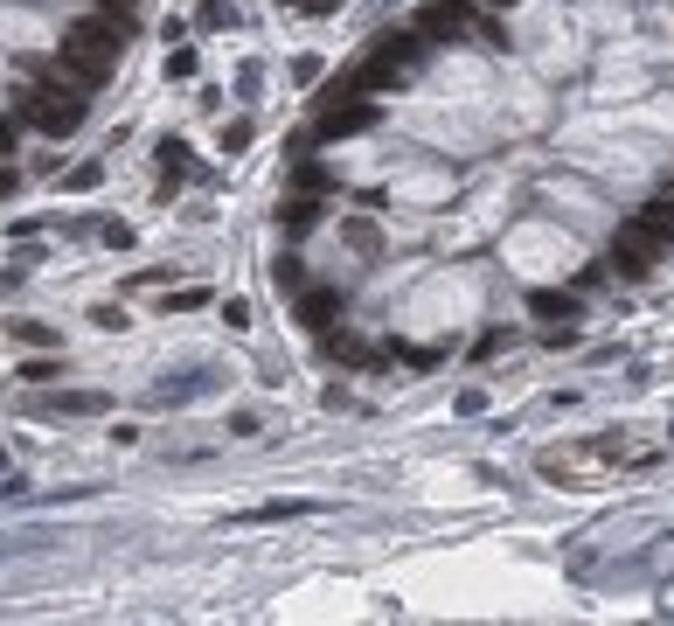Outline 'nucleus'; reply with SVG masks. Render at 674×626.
<instances>
[{
    "label": "nucleus",
    "mask_w": 674,
    "mask_h": 626,
    "mask_svg": "<svg viewBox=\"0 0 674 626\" xmlns=\"http://www.w3.org/2000/svg\"><path fill=\"white\" fill-rule=\"evenodd\" d=\"M119 56H126L119 21H112V14H84V21H70L63 42H56V77H70L77 91H105L112 70H119Z\"/></svg>",
    "instance_id": "1"
},
{
    "label": "nucleus",
    "mask_w": 674,
    "mask_h": 626,
    "mask_svg": "<svg viewBox=\"0 0 674 626\" xmlns=\"http://www.w3.org/2000/svg\"><path fill=\"white\" fill-rule=\"evenodd\" d=\"M91 91H77L70 77H56V63H42L28 84H14V119L28 126V133H42V140H70L77 126H84V105Z\"/></svg>",
    "instance_id": "2"
},
{
    "label": "nucleus",
    "mask_w": 674,
    "mask_h": 626,
    "mask_svg": "<svg viewBox=\"0 0 674 626\" xmlns=\"http://www.w3.org/2000/svg\"><path fill=\"white\" fill-rule=\"evenodd\" d=\"M376 119H383V105H376V98L327 91V98H320V112H313V133H320V140H355V133H369Z\"/></svg>",
    "instance_id": "3"
},
{
    "label": "nucleus",
    "mask_w": 674,
    "mask_h": 626,
    "mask_svg": "<svg viewBox=\"0 0 674 626\" xmlns=\"http://www.w3.org/2000/svg\"><path fill=\"white\" fill-rule=\"evenodd\" d=\"M605 265H612L619 279H654V272L668 265V251H661V244H647L640 230H626V223H619V230H612V251H605Z\"/></svg>",
    "instance_id": "4"
},
{
    "label": "nucleus",
    "mask_w": 674,
    "mask_h": 626,
    "mask_svg": "<svg viewBox=\"0 0 674 626\" xmlns=\"http://www.w3.org/2000/svg\"><path fill=\"white\" fill-rule=\"evenodd\" d=\"M410 28H417L424 42H459V35L473 28V0H424Z\"/></svg>",
    "instance_id": "5"
},
{
    "label": "nucleus",
    "mask_w": 674,
    "mask_h": 626,
    "mask_svg": "<svg viewBox=\"0 0 674 626\" xmlns=\"http://www.w3.org/2000/svg\"><path fill=\"white\" fill-rule=\"evenodd\" d=\"M292 320L313 327V334H320V327H341V320H348V293H341V286H299V293H292Z\"/></svg>",
    "instance_id": "6"
},
{
    "label": "nucleus",
    "mask_w": 674,
    "mask_h": 626,
    "mask_svg": "<svg viewBox=\"0 0 674 626\" xmlns=\"http://www.w3.org/2000/svg\"><path fill=\"white\" fill-rule=\"evenodd\" d=\"M35 411L42 418H105L112 397L105 390H49V397H35Z\"/></svg>",
    "instance_id": "7"
},
{
    "label": "nucleus",
    "mask_w": 674,
    "mask_h": 626,
    "mask_svg": "<svg viewBox=\"0 0 674 626\" xmlns=\"http://www.w3.org/2000/svg\"><path fill=\"white\" fill-rule=\"evenodd\" d=\"M320 355L341 362V369H376V362H390V348H362V341L341 334V327H320Z\"/></svg>",
    "instance_id": "8"
},
{
    "label": "nucleus",
    "mask_w": 674,
    "mask_h": 626,
    "mask_svg": "<svg viewBox=\"0 0 674 626\" xmlns=\"http://www.w3.org/2000/svg\"><path fill=\"white\" fill-rule=\"evenodd\" d=\"M327 209H334L327 195H285V202H278V230H285V237H306V230L327 223Z\"/></svg>",
    "instance_id": "9"
},
{
    "label": "nucleus",
    "mask_w": 674,
    "mask_h": 626,
    "mask_svg": "<svg viewBox=\"0 0 674 626\" xmlns=\"http://www.w3.org/2000/svg\"><path fill=\"white\" fill-rule=\"evenodd\" d=\"M424 49H431V42H424L417 28H383V35L369 42V56H383V63H404V70H417V63H424Z\"/></svg>",
    "instance_id": "10"
},
{
    "label": "nucleus",
    "mask_w": 674,
    "mask_h": 626,
    "mask_svg": "<svg viewBox=\"0 0 674 626\" xmlns=\"http://www.w3.org/2000/svg\"><path fill=\"white\" fill-rule=\"evenodd\" d=\"M626 230H640L647 244H661V251H674V195H661V202H647V209H633V216H626Z\"/></svg>",
    "instance_id": "11"
},
{
    "label": "nucleus",
    "mask_w": 674,
    "mask_h": 626,
    "mask_svg": "<svg viewBox=\"0 0 674 626\" xmlns=\"http://www.w3.org/2000/svg\"><path fill=\"white\" fill-rule=\"evenodd\" d=\"M529 313L556 327V320H584V300H577V293H549V286H536V293H529Z\"/></svg>",
    "instance_id": "12"
},
{
    "label": "nucleus",
    "mask_w": 674,
    "mask_h": 626,
    "mask_svg": "<svg viewBox=\"0 0 674 626\" xmlns=\"http://www.w3.org/2000/svg\"><path fill=\"white\" fill-rule=\"evenodd\" d=\"M14 376H21V383H28V390H49V383H56V376H63V348H56V355H28V362H21V369H14Z\"/></svg>",
    "instance_id": "13"
},
{
    "label": "nucleus",
    "mask_w": 674,
    "mask_h": 626,
    "mask_svg": "<svg viewBox=\"0 0 674 626\" xmlns=\"http://www.w3.org/2000/svg\"><path fill=\"white\" fill-rule=\"evenodd\" d=\"M209 300H216L209 286H174V293H160V320L167 313H195V307H209Z\"/></svg>",
    "instance_id": "14"
},
{
    "label": "nucleus",
    "mask_w": 674,
    "mask_h": 626,
    "mask_svg": "<svg viewBox=\"0 0 674 626\" xmlns=\"http://www.w3.org/2000/svg\"><path fill=\"white\" fill-rule=\"evenodd\" d=\"M251 140H258V126H251V119H230V126L216 133V154H223V160H237L244 147H251Z\"/></svg>",
    "instance_id": "15"
},
{
    "label": "nucleus",
    "mask_w": 674,
    "mask_h": 626,
    "mask_svg": "<svg viewBox=\"0 0 674 626\" xmlns=\"http://www.w3.org/2000/svg\"><path fill=\"white\" fill-rule=\"evenodd\" d=\"M98 181H105V160H77L56 188H63V195H84V188H98Z\"/></svg>",
    "instance_id": "16"
},
{
    "label": "nucleus",
    "mask_w": 674,
    "mask_h": 626,
    "mask_svg": "<svg viewBox=\"0 0 674 626\" xmlns=\"http://www.w3.org/2000/svg\"><path fill=\"white\" fill-rule=\"evenodd\" d=\"M195 28H202V35H216V28H237V7H230V0H202V7H195Z\"/></svg>",
    "instance_id": "17"
},
{
    "label": "nucleus",
    "mask_w": 674,
    "mask_h": 626,
    "mask_svg": "<svg viewBox=\"0 0 674 626\" xmlns=\"http://www.w3.org/2000/svg\"><path fill=\"white\" fill-rule=\"evenodd\" d=\"M473 35H480L487 49H508V21H501V14H487V7H473Z\"/></svg>",
    "instance_id": "18"
},
{
    "label": "nucleus",
    "mask_w": 674,
    "mask_h": 626,
    "mask_svg": "<svg viewBox=\"0 0 674 626\" xmlns=\"http://www.w3.org/2000/svg\"><path fill=\"white\" fill-rule=\"evenodd\" d=\"M7 334L21 348H56V327H42V320H7Z\"/></svg>",
    "instance_id": "19"
},
{
    "label": "nucleus",
    "mask_w": 674,
    "mask_h": 626,
    "mask_svg": "<svg viewBox=\"0 0 674 626\" xmlns=\"http://www.w3.org/2000/svg\"><path fill=\"white\" fill-rule=\"evenodd\" d=\"M98 14H112L119 35H133V28H139V0H98Z\"/></svg>",
    "instance_id": "20"
},
{
    "label": "nucleus",
    "mask_w": 674,
    "mask_h": 626,
    "mask_svg": "<svg viewBox=\"0 0 674 626\" xmlns=\"http://www.w3.org/2000/svg\"><path fill=\"white\" fill-rule=\"evenodd\" d=\"M91 327L119 334V327H133V320H126V307H119V300H98V307H91Z\"/></svg>",
    "instance_id": "21"
},
{
    "label": "nucleus",
    "mask_w": 674,
    "mask_h": 626,
    "mask_svg": "<svg viewBox=\"0 0 674 626\" xmlns=\"http://www.w3.org/2000/svg\"><path fill=\"white\" fill-rule=\"evenodd\" d=\"M285 14H313V21H327V14H341V0H278Z\"/></svg>",
    "instance_id": "22"
},
{
    "label": "nucleus",
    "mask_w": 674,
    "mask_h": 626,
    "mask_svg": "<svg viewBox=\"0 0 674 626\" xmlns=\"http://www.w3.org/2000/svg\"><path fill=\"white\" fill-rule=\"evenodd\" d=\"M223 327H237V334L251 327V300H244V293H230V300H223Z\"/></svg>",
    "instance_id": "23"
},
{
    "label": "nucleus",
    "mask_w": 674,
    "mask_h": 626,
    "mask_svg": "<svg viewBox=\"0 0 674 626\" xmlns=\"http://www.w3.org/2000/svg\"><path fill=\"white\" fill-rule=\"evenodd\" d=\"M271 279H278L285 293H299V286H306V272H299V258H278V265H271Z\"/></svg>",
    "instance_id": "24"
},
{
    "label": "nucleus",
    "mask_w": 674,
    "mask_h": 626,
    "mask_svg": "<svg viewBox=\"0 0 674 626\" xmlns=\"http://www.w3.org/2000/svg\"><path fill=\"white\" fill-rule=\"evenodd\" d=\"M167 77H195V49H188V42L167 49Z\"/></svg>",
    "instance_id": "25"
},
{
    "label": "nucleus",
    "mask_w": 674,
    "mask_h": 626,
    "mask_svg": "<svg viewBox=\"0 0 674 626\" xmlns=\"http://www.w3.org/2000/svg\"><path fill=\"white\" fill-rule=\"evenodd\" d=\"M7 154H21V119L0 112V160H7Z\"/></svg>",
    "instance_id": "26"
},
{
    "label": "nucleus",
    "mask_w": 674,
    "mask_h": 626,
    "mask_svg": "<svg viewBox=\"0 0 674 626\" xmlns=\"http://www.w3.org/2000/svg\"><path fill=\"white\" fill-rule=\"evenodd\" d=\"M292 84H320V56H292Z\"/></svg>",
    "instance_id": "27"
},
{
    "label": "nucleus",
    "mask_w": 674,
    "mask_h": 626,
    "mask_svg": "<svg viewBox=\"0 0 674 626\" xmlns=\"http://www.w3.org/2000/svg\"><path fill=\"white\" fill-rule=\"evenodd\" d=\"M14 188H21V174H14V167H7V160H0V202H7V195H14Z\"/></svg>",
    "instance_id": "28"
},
{
    "label": "nucleus",
    "mask_w": 674,
    "mask_h": 626,
    "mask_svg": "<svg viewBox=\"0 0 674 626\" xmlns=\"http://www.w3.org/2000/svg\"><path fill=\"white\" fill-rule=\"evenodd\" d=\"M473 7H487V14H508V7H522V0H473Z\"/></svg>",
    "instance_id": "29"
}]
</instances>
